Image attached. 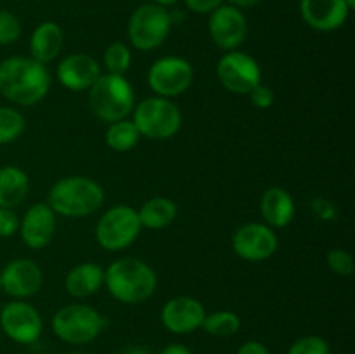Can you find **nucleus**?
<instances>
[{
  "instance_id": "c756f323",
  "label": "nucleus",
  "mask_w": 355,
  "mask_h": 354,
  "mask_svg": "<svg viewBox=\"0 0 355 354\" xmlns=\"http://www.w3.org/2000/svg\"><path fill=\"white\" fill-rule=\"evenodd\" d=\"M326 262H328L329 269L335 274L343 278L352 276L354 273V259L347 250L343 248H331L326 255Z\"/></svg>"
},
{
  "instance_id": "72a5a7b5",
  "label": "nucleus",
  "mask_w": 355,
  "mask_h": 354,
  "mask_svg": "<svg viewBox=\"0 0 355 354\" xmlns=\"http://www.w3.org/2000/svg\"><path fill=\"white\" fill-rule=\"evenodd\" d=\"M236 354H270L266 344L259 342V340H248V342L241 344Z\"/></svg>"
},
{
  "instance_id": "20e7f679",
  "label": "nucleus",
  "mask_w": 355,
  "mask_h": 354,
  "mask_svg": "<svg viewBox=\"0 0 355 354\" xmlns=\"http://www.w3.org/2000/svg\"><path fill=\"white\" fill-rule=\"evenodd\" d=\"M87 92L92 113L106 124L125 120L134 111L135 92L125 75L103 73Z\"/></svg>"
},
{
  "instance_id": "1a4fd4ad",
  "label": "nucleus",
  "mask_w": 355,
  "mask_h": 354,
  "mask_svg": "<svg viewBox=\"0 0 355 354\" xmlns=\"http://www.w3.org/2000/svg\"><path fill=\"white\" fill-rule=\"evenodd\" d=\"M194 69L187 59L180 56H165L149 66L148 85L155 96L173 99L182 96L193 85Z\"/></svg>"
},
{
  "instance_id": "dca6fc26",
  "label": "nucleus",
  "mask_w": 355,
  "mask_h": 354,
  "mask_svg": "<svg viewBox=\"0 0 355 354\" xmlns=\"http://www.w3.org/2000/svg\"><path fill=\"white\" fill-rule=\"evenodd\" d=\"M55 75H58L59 83L64 89L73 90V92H83L96 83V80L103 75V71H101L99 61L90 54L73 52V54H68L64 59H61Z\"/></svg>"
},
{
  "instance_id": "bb28decb",
  "label": "nucleus",
  "mask_w": 355,
  "mask_h": 354,
  "mask_svg": "<svg viewBox=\"0 0 355 354\" xmlns=\"http://www.w3.org/2000/svg\"><path fill=\"white\" fill-rule=\"evenodd\" d=\"M103 62L111 75H125L132 65V51L123 42H113L106 47Z\"/></svg>"
},
{
  "instance_id": "473e14b6",
  "label": "nucleus",
  "mask_w": 355,
  "mask_h": 354,
  "mask_svg": "<svg viewBox=\"0 0 355 354\" xmlns=\"http://www.w3.org/2000/svg\"><path fill=\"white\" fill-rule=\"evenodd\" d=\"M225 0H186V7L194 14H211Z\"/></svg>"
},
{
  "instance_id": "e433bc0d",
  "label": "nucleus",
  "mask_w": 355,
  "mask_h": 354,
  "mask_svg": "<svg viewBox=\"0 0 355 354\" xmlns=\"http://www.w3.org/2000/svg\"><path fill=\"white\" fill-rule=\"evenodd\" d=\"M120 354H153L148 347H142V346H130L127 349L121 351Z\"/></svg>"
},
{
  "instance_id": "f8f14e48",
  "label": "nucleus",
  "mask_w": 355,
  "mask_h": 354,
  "mask_svg": "<svg viewBox=\"0 0 355 354\" xmlns=\"http://www.w3.org/2000/svg\"><path fill=\"white\" fill-rule=\"evenodd\" d=\"M232 250L246 262H263L276 253L279 246L276 231L266 222H248L232 235Z\"/></svg>"
},
{
  "instance_id": "4468645a",
  "label": "nucleus",
  "mask_w": 355,
  "mask_h": 354,
  "mask_svg": "<svg viewBox=\"0 0 355 354\" xmlns=\"http://www.w3.org/2000/svg\"><path fill=\"white\" fill-rule=\"evenodd\" d=\"M2 290L16 301H26L38 294L44 283L40 266L31 259H14L0 271Z\"/></svg>"
},
{
  "instance_id": "6e6552de",
  "label": "nucleus",
  "mask_w": 355,
  "mask_h": 354,
  "mask_svg": "<svg viewBox=\"0 0 355 354\" xmlns=\"http://www.w3.org/2000/svg\"><path fill=\"white\" fill-rule=\"evenodd\" d=\"M172 30V16L166 7L158 3H144L132 12L127 35L134 49L142 52L158 49Z\"/></svg>"
},
{
  "instance_id": "6ab92c4d",
  "label": "nucleus",
  "mask_w": 355,
  "mask_h": 354,
  "mask_svg": "<svg viewBox=\"0 0 355 354\" xmlns=\"http://www.w3.org/2000/svg\"><path fill=\"white\" fill-rule=\"evenodd\" d=\"M260 214L272 229L286 228L295 219L293 196L281 186L269 187L260 200Z\"/></svg>"
},
{
  "instance_id": "9b49d317",
  "label": "nucleus",
  "mask_w": 355,
  "mask_h": 354,
  "mask_svg": "<svg viewBox=\"0 0 355 354\" xmlns=\"http://www.w3.org/2000/svg\"><path fill=\"white\" fill-rule=\"evenodd\" d=\"M0 328L3 335L21 346L38 342L44 332V319L35 305L12 298L0 311Z\"/></svg>"
},
{
  "instance_id": "f257e3e1",
  "label": "nucleus",
  "mask_w": 355,
  "mask_h": 354,
  "mask_svg": "<svg viewBox=\"0 0 355 354\" xmlns=\"http://www.w3.org/2000/svg\"><path fill=\"white\" fill-rule=\"evenodd\" d=\"M51 89L47 66L30 56H10L0 61V94L16 106H35Z\"/></svg>"
},
{
  "instance_id": "c85d7f7f",
  "label": "nucleus",
  "mask_w": 355,
  "mask_h": 354,
  "mask_svg": "<svg viewBox=\"0 0 355 354\" xmlns=\"http://www.w3.org/2000/svg\"><path fill=\"white\" fill-rule=\"evenodd\" d=\"M21 21L10 10L0 9V45H10L19 40Z\"/></svg>"
},
{
  "instance_id": "4c0bfd02",
  "label": "nucleus",
  "mask_w": 355,
  "mask_h": 354,
  "mask_svg": "<svg viewBox=\"0 0 355 354\" xmlns=\"http://www.w3.org/2000/svg\"><path fill=\"white\" fill-rule=\"evenodd\" d=\"M175 2L177 0H153V3H158V6H162V7H168Z\"/></svg>"
},
{
  "instance_id": "b1692460",
  "label": "nucleus",
  "mask_w": 355,
  "mask_h": 354,
  "mask_svg": "<svg viewBox=\"0 0 355 354\" xmlns=\"http://www.w3.org/2000/svg\"><path fill=\"white\" fill-rule=\"evenodd\" d=\"M141 141L137 127L134 121L125 118V120L113 121L106 130V144L116 153H128L135 148Z\"/></svg>"
},
{
  "instance_id": "cd10ccee",
  "label": "nucleus",
  "mask_w": 355,
  "mask_h": 354,
  "mask_svg": "<svg viewBox=\"0 0 355 354\" xmlns=\"http://www.w3.org/2000/svg\"><path fill=\"white\" fill-rule=\"evenodd\" d=\"M286 354H331V347L322 337L304 335L291 344Z\"/></svg>"
},
{
  "instance_id": "9d476101",
  "label": "nucleus",
  "mask_w": 355,
  "mask_h": 354,
  "mask_svg": "<svg viewBox=\"0 0 355 354\" xmlns=\"http://www.w3.org/2000/svg\"><path fill=\"white\" fill-rule=\"evenodd\" d=\"M218 82L225 90L238 96H245L262 82V68L253 56L243 51H227L217 62Z\"/></svg>"
},
{
  "instance_id": "ddd939ff",
  "label": "nucleus",
  "mask_w": 355,
  "mask_h": 354,
  "mask_svg": "<svg viewBox=\"0 0 355 354\" xmlns=\"http://www.w3.org/2000/svg\"><path fill=\"white\" fill-rule=\"evenodd\" d=\"M208 31L210 38L218 49L222 51H236L248 35V21L241 9L231 6V3H222L218 9L210 14L208 19Z\"/></svg>"
},
{
  "instance_id": "5701e85b",
  "label": "nucleus",
  "mask_w": 355,
  "mask_h": 354,
  "mask_svg": "<svg viewBox=\"0 0 355 354\" xmlns=\"http://www.w3.org/2000/svg\"><path fill=\"white\" fill-rule=\"evenodd\" d=\"M177 212L179 208H177L175 201L166 196H155L144 201L137 214L142 228L155 231V229H163L172 224L177 219Z\"/></svg>"
},
{
  "instance_id": "0eeeda50",
  "label": "nucleus",
  "mask_w": 355,
  "mask_h": 354,
  "mask_svg": "<svg viewBox=\"0 0 355 354\" xmlns=\"http://www.w3.org/2000/svg\"><path fill=\"white\" fill-rule=\"evenodd\" d=\"M142 231L137 210L127 203L107 208L96 226V239L101 248L107 252H121L128 248Z\"/></svg>"
},
{
  "instance_id": "a211bd4d",
  "label": "nucleus",
  "mask_w": 355,
  "mask_h": 354,
  "mask_svg": "<svg viewBox=\"0 0 355 354\" xmlns=\"http://www.w3.org/2000/svg\"><path fill=\"white\" fill-rule=\"evenodd\" d=\"M302 19L318 31H335L349 19L345 0H300Z\"/></svg>"
},
{
  "instance_id": "f3484780",
  "label": "nucleus",
  "mask_w": 355,
  "mask_h": 354,
  "mask_svg": "<svg viewBox=\"0 0 355 354\" xmlns=\"http://www.w3.org/2000/svg\"><path fill=\"white\" fill-rule=\"evenodd\" d=\"M55 214L47 203H35L19 219V236L31 250H42L54 239Z\"/></svg>"
},
{
  "instance_id": "a878e982",
  "label": "nucleus",
  "mask_w": 355,
  "mask_h": 354,
  "mask_svg": "<svg viewBox=\"0 0 355 354\" xmlns=\"http://www.w3.org/2000/svg\"><path fill=\"white\" fill-rule=\"evenodd\" d=\"M26 120L16 108L0 106V146L10 144L23 135Z\"/></svg>"
},
{
  "instance_id": "7c9ffc66",
  "label": "nucleus",
  "mask_w": 355,
  "mask_h": 354,
  "mask_svg": "<svg viewBox=\"0 0 355 354\" xmlns=\"http://www.w3.org/2000/svg\"><path fill=\"white\" fill-rule=\"evenodd\" d=\"M250 103L257 108V110H269L274 104V90L269 85L260 82L259 85L253 87L248 92Z\"/></svg>"
},
{
  "instance_id": "f704fd0d",
  "label": "nucleus",
  "mask_w": 355,
  "mask_h": 354,
  "mask_svg": "<svg viewBox=\"0 0 355 354\" xmlns=\"http://www.w3.org/2000/svg\"><path fill=\"white\" fill-rule=\"evenodd\" d=\"M159 354H193L191 349L184 344H168L166 347H163V351Z\"/></svg>"
},
{
  "instance_id": "58836bf2",
  "label": "nucleus",
  "mask_w": 355,
  "mask_h": 354,
  "mask_svg": "<svg viewBox=\"0 0 355 354\" xmlns=\"http://www.w3.org/2000/svg\"><path fill=\"white\" fill-rule=\"evenodd\" d=\"M345 3H347V7H349L350 10H352L355 7V0H345Z\"/></svg>"
},
{
  "instance_id": "2f4dec72",
  "label": "nucleus",
  "mask_w": 355,
  "mask_h": 354,
  "mask_svg": "<svg viewBox=\"0 0 355 354\" xmlns=\"http://www.w3.org/2000/svg\"><path fill=\"white\" fill-rule=\"evenodd\" d=\"M19 231V217L14 208L0 207V238H10Z\"/></svg>"
},
{
  "instance_id": "2eb2a0df",
  "label": "nucleus",
  "mask_w": 355,
  "mask_h": 354,
  "mask_svg": "<svg viewBox=\"0 0 355 354\" xmlns=\"http://www.w3.org/2000/svg\"><path fill=\"white\" fill-rule=\"evenodd\" d=\"M207 316V309L198 298L180 295L165 302L162 307V325L175 335H189V333L201 330L203 319Z\"/></svg>"
},
{
  "instance_id": "393cba45",
  "label": "nucleus",
  "mask_w": 355,
  "mask_h": 354,
  "mask_svg": "<svg viewBox=\"0 0 355 354\" xmlns=\"http://www.w3.org/2000/svg\"><path fill=\"white\" fill-rule=\"evenodd\" d=\"M239 328H241V318L234 311L227 309L207 312L201 325V330L211 337H232L239 332Z\"/></svg>"
},
{
  "instance_id": "412c9836",
  "label": "nucleus",
  "mask_w": 355,
  "mask_h": 354,
  "mask_svg": "<svg viewBox=\"0 0 355 354\" xmlns=\"http://www.w3.org/2000/svg\"><path fill=\"white\" fill-rule=\"evenodd\" d=\"M104 287V269L99 264L82 262L68 271L64 290L73 298H89Z\"/></svg>"
},
{
  "instance_id": "423d86ee",
  "label": "nucleus",
  "mask_w": 355,
  "mask_h": 354,
  "mask_svg": "<svg viewBox=\"0 0 355 354\" xmlns=\"http://www.w3.org/2000/svg\"><path fill=\"white\" fill-rule=\"evenodd\" d=\"M134 125L141 137L153 141H166L179 134L182 127V113L172 99L151 96L135 104L132 111Z\"/></svg>"
},
{
  "instance_id": "ea45409f",
  "label": "nucleus",
  "mask_w": 355,
  "mask_h": 354,
  "mask_svg": "<svg viewBox=\"0 0 355 354\" xmlns=\"http://www.w3.org/2000/svg\"><path fill=\"white\" fill-rule=\"evenodd\" d=\"M68 354H89V353H83V351H75V353H68Z\"/></svg>"
},
{
  "instance_id": "39448f33",
  "label": "nucleus",
  "mask_w": 355,
  "mask_h": 354,
  "mask_svg": "<svg viewBox=\"0 0 355 354\" xmlns=\"http://www.w3.org/2000/svg\"><path fill=\"white\" fill-rule=\"evenodd\" d=\"M107 321L96 307L87 304L62 305L52 318V332L69 346L94 342L106 328Z\"/></svg>"
},
{
  "instance_id": "aec40b11",
  "label": "nucleus",
  "mask_w": 355,
  "mask_h": 354,
  "mask_svg": "<svg viewBox=\"0 0 355 354\" xmlns=\"http://www.w3.org/2000/svg\"><path fill=\"white\" fill-rule=\"evenodd\" d=\"M64 47L62 28L54 21H44L33 30L30 38V58L42 65L54 61Z\"/></svg>"
},
{
  "instance_id": "7ed1b4c3",
  "label": "nucleus",
  "mask_w": 355,
  "mask_h": 354,
  "mask_svg": "<svg viewBox=\"0 0 355 354\" xmlns=\"http://www.w3.org/2000/svg\"><path fill=\"white\" fill-rule=\"evenodd\" d=\"M106 194L97 180L87 176H68L51 187L47 205L55 215L83 219L96 214L104 205Z\"/></svg>"
},
{
  "instance_id": "f03ea898",
  "label": "nucleus",
  "mask_w": 355,
  "mask_h": 354,
  "mask_svg": "<svg viewBox=\"0 0 355 354\" xmlns=\"http://www.w3.org/2000/svg\"><path fill=\"white\" fill-rule=\"evenodd\" d=\"M104 287L114 301L137 305L149 301L158 287L155 269L137 257H121L104 269Z\"/></svg>"
},
{
  "instance_id": "c9c22d12",
  "label": "nucleus",
  "mask_w": 355,
  "mask_h": 354,
  "mask_svg": "<svg viewBox=\"0 0 355 354\" xmlns=\"http://www.w3.org/2000/svg\"><path fill=\"white\" fill-rule=\"evenodd\" d=\"M227 3H231V6L238 7V9H245V7H253L257 6L259 2H262V0H225Z\"/></svg>"
},
{
  "instance_id": "a19ab883",
  "label": "nucleus",
  "mask_w": 355,
  "mask_h": 354,
  "mask_svg": "<svg viewBox=\"0 0 355 354\" xmlns=\"http://www.w3.org/2000/svg\"><path fill=\"white\" fill-rule=\"evenodd\" d=\"M0 290H2V281H0Z\"/></svg>"
},
{
  "instance_id": "4be33fe9",
  "label": "nucleus",
  "mask_w": 355,
  "mask_h": 354,
  "mask_svg": "<svg viewBox=\"0 0 355 354\" xmlns=\"http://www.w3.org/2000/svg\"><path fill=\"white\" fill-rule=\"evenodd\" d=\"M30 177L17 165L0 167V207L17 208L28 196Z\"/></svg>"
}]
</instances>
